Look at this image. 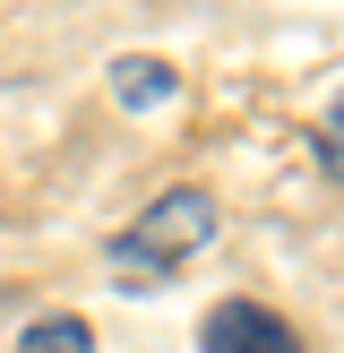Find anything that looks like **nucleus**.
I'll list each match as a JSON object with an SVG mask.
<instances>
[{
	"mask_svg": "<svg viewBox=\"0 0 344 353\" xmlns=\"http://www.w3.org/2000/svg\"><path fill=\"white\" fill-rule=\"evenodd\" d=\"M206 241H215V199H206V190H164V199L112 241V276H120L129 293H147L172 259L206 250Z\"/></svg>",
	"mask_w": 344,
	"mask_h": 353,
	"instance_id": "f257e3e1",
	"label": "nucleus"
},
{
	"mask_svg": "<svg viewBox=\"0 0 344 353\" xmlns=\"http://www.w3.org/2000/svg\"><path fill=\"white\" fill-rule=\"evenodd\" d=\"M198 353H301V336L267 302H215L198 319Z\"/></svg>",
	"mask_w": 344,
	"mask_h": 353,
	"instance_id": "f03ea898",
	"label": "nucleus"
},
{
	"mask_svg": "<svg viewBox=\"0 0 344 353\" xmlns=\"http://www.w3.org/2000/svg\"><path fill=\"white\" fill-rule=\"evenodd\" d=\"M172 86H181V78H172L155 52H129V61L112 69V95L129 103V112H155V103H172Z\"/></svg>",
	"mask_w": 344,
	"mask_h": 353,
	"instance_id": "7ed1b4c3",
	"label": "nucleus"
},
{
	"mask_svg": "<svg viewBox=\"0 0 344 353\" xmlns=\"http://www.w3.org/2000/svg\"><path fill=\"white\" fill-rule=\"evenodd\" d=\"M17 353H95V327L69 319V310H52V319H34L26 336H17Z\"/></svg>",
	"mask_w": 344,
	"mask_h": 353,
	"instance_id": "20e7f679",
	"label": "nucleus"
},
{
	"mask_svg": "<svg viewBox=\"0 0 344 353\" xmlns=\"http://www.w3.org/2000/svg\"><path fill=\"white\" fill-rule=\"evenodd\" d=\"M319 155H327V172H336V181H344V103H336V112H327V130H319Z\"/></svg>",
	"mask_w": 344,
	"mask_h": 353,
	"instance_id": "39448f33",
	"label": "nucleus"
}]
</instances>
